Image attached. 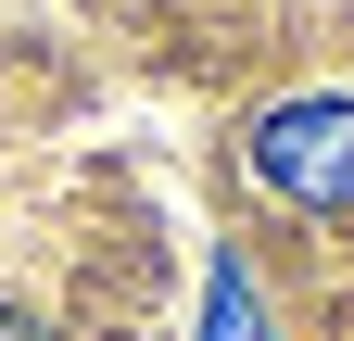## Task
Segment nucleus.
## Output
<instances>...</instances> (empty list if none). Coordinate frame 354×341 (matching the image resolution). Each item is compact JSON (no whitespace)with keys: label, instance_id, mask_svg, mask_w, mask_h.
Wrapping results in <instances>:
<instances>
[{"label":"nucleus","instance_id":"3","mask_svg":"<svg viewBox=\"0 0 354 341\" xmlns=\"http://www.w3.org/2000/svg\"><path fill=\"white\" fill-rule=\"evenodd\" d=\"M0 341H38V329H26V316H0Z\"/></svg>","mask_w":354,"mask_h":341},{"label":"nucleus","instance_id":"2","mask_svg":"<svg viewBox=\"0 0 354 341\" xmlns=\"http://www.w3.org/2000/svg\"><path fill=\"white\" fill-rule=\"evenodd\" d=\"M215 329H228V341H266V329H253V291H241V278H215Z\"/></svg>","mask_w":354,"mask_h":341},{"label":"nucleus","instance_id":"1","mask_svg":"<svg viewBox=\"0 0 354 341\" xmlns=\"http://www.w3.org/2000/svg\"><path fill=\"white\" fill-rule=\"evenodd\" d=\"M253 177L279 202H304V215H354V101L317 89V101L253 114Z\"/></svg>","mask_w":354,"mask_h":341}]
</instances>
